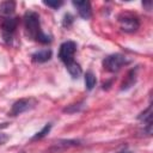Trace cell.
I'll return each mask as SVG.
<instances>
[{
  "label": "cell",
  "instance_id": "1",
  "mask_svg": "<svg viewBox=\"0 0 153 153\" xmlns=\"http://www.w3.org/2000/svg\"><path fill=\"white\" fill-rule=\"evenodd\" d=\"M24 29L26 36L36 42L42 44H48L51 42V36L43 32L41 29V20L39 14L35 11H26L24 14Z\"/></svg>",
  "mask_w": 153,
  "mask_h": 153
},
{
  "label": "cell",
  "instance_id": "2",
  "mask_svg": "<svg viewBox=\"0 0 153 153\" xmlns=\"http://www.w3.org/2000/svg\"><path fill=\"white\" fill-rule=\"evenodd\" d=\"M128 63H129L128 57L124 56L123 54H120V53L108 55V56L104 57L103 61H102L103 68H104L106 72H110V73H116V72H118L123 66H126V65H128Z\"/></svg>",
  "mask_w": 153,
  "mask_h": 153
},
{
  "label": "cell",
  "instance_id": "3",
  "mask_svg": "<svg viewBox=\"0 0 153 153\" xmlns=\"http://www.w3.org/2000/svg\"><path fill=\"white\" fill-rule=\"evenodd\" d=\"M117 20H118L121 30L127 32V33H133V32L137 31L140 27V20L137 18V16L129 13V12L121 13L118 16Z\"/></svg>",
  "mask_w": 153,
  "mask_h": 153
},
{
  "label": "cell",
  "instance_id": "4",
  "mask_svg": "<svg viewBox=\"0 0 153 153\" xmlns=\"http://www.w3.org/2000/svg\"><path fill=\"white\" fill-rule=\"evenodd\" d=\"M36 105H37V100L35 98H32V97L20 98V99L16 100L12 104V108L8 111V116H11V117L19 116V115H22V114H24V112L33 109Z\"/></svg>",
  "mask_w": 153,
  "mask_h": 153
},
{
  "label": "cell",
  "instance_id": "5",
  "mask_svg": "<svg viewBox=\"0 0 153 153\" xmlns=\"http://www.w3.org/2000/svg\"><path fill=\"white\" fill-rule=\"evenodd\" d=\"M19 19L18 17L11 16L7 18H4L1 22V33H2V38L7 44H11L13 41V36L16 32V29L18 26Z\"/></svg>",
  "mask_w": 153,
  "mask_h": 153
},
{
  "label": "cell",
  "instance_id": "6",
  "mask_svg": "<svg viewBox=\"0 0 153 153\" xmlns=\"http://www.w3.org/2000/svg\"><path fill=\"white\" fill-rule=\"evenodd\" d=\"M76 51V43L73 41H66L60 45L59 59L66 65L74 61V54Z\"/></svg>",
  "mask_w": 153,
  "mask_h": 153
},
{
  "label": "cell",
  "instance_id": "7",
  "mask_svg": "<svg viewBox=\"0 0 153 153\" xmlns=\"http://www.w3.org/2000/svg\"><path fill=\"white\" fill-rule=\"evenodd\" d=\"M72 5L76 8L78 14L82 19H90L92 17V8L90 1H72Z\"/></svg>",
  "mask_w": 153,
  "mask_h": 153
},
{
  "label": "cell",
  "instance_id": "8",
  "mask_svg": "<svg viewBox=\"0 0 153 153\" xmlns=\"http://www.w3.org/2000/svg\"><path fill=\"white\" fill-rule=\"evenodd\" d=\"M51 55H53V51L51 49L49 48H44V49H39L37 51H35L32 55H31V60L36 63H43V62H47L51 59Z\"/></svg>",
  "mask_w": 153,
  "mask_h": 153
},
{
  "label": "cell",
  "instance_id": "9",
  "mask_svg": "<svg viewBox=\"0 0 153 153\" xmlns=\"http://www.w3.org/2000/svg\"><path fill=\"white\" fill-rule=\"evenodd\" d=\"M137 71H139V66L131 68V69L127 73V76L124 78L123 82L121 84V90H122V91L128 90V88H130L131 86H134V84L136 82V78H137Z\"/></svg>",
  "mask_w": 153,
  "mask_h": 153
},
{
  "label": "cell",
  "instance_id": "10",
  "mask_svg": "<svg viewBox=\"0 0 153 153\" xmlns=\"http://www.w3.org/2000/svg\"><path fill=\"white\" fill-rule=\"evenodd\" d=\"M14 10H16V2L12 0L4 1L0 4V16L2 18H7V17L13 16Z\"/></svg>",
  "mask_w": 153,
  "mask_h": 153
},
{
  "label": "cell",
  "instance_id": "11",
  "mask_svg": "<svg viewBox=\"0 0 153 153\" xmlns=\"http://www.w3.org/2000/svg\"><path fill=\"white\" fill-rule=\"evenodd\" d=\"M137 120H139L141 123H143V127H146V126H152V105H151V104L148 105V108H147L146 110H143L142 112L139 114Z\"/></svg>",
  "mask_w": 153,
  "mask_h": 153
},
{
  "label": "cell",
  "instance_id": "12",
  "mask_svg": "<svg viewBox=\"0 0 153 153\" xmlns=\"http://www.w3.org/2000/svg\"><path fill=\"white\" fill-rule=\"evenodd\" d=\"M78 145H80V141H79V140H60V141H57V142L54 145V147H53L51 149L55 151V152H57L60 148L66 149V148L74 147V146H78Z\"/></svg>",
  "mask_w": 153,
  "mask_h": 153
},
{
  "label": "cell",
  "instance_id": "13",
  "mask_svg": "<svg viewBox=\"0 0 153 153\" xmlns=\"http://www.w3.org/2000/svg\"><path fill=\"white\" fill-rule=\"evenodd\" d=\"M66 68H67L69 75H71L73 79H78V78L82 74V69H81L80 65H79L78 62H75V61H73V62L66 65Z\"/></svg>",
  "mask_w": 153,
  "mask_h": 153
},
{
  "label": "cell",
  "instance_id": "14",
  "mask_svg": "<svg viewBox=\"0 0 153 153\" xmlns=\"http://www.w3.org/2000/svg\"><path fill=\"white\" fill-rule=\"evenodd\" d=\"M84 80H85V87H86V90L91 91V90L96 86L97 79H96V75H94L91 71H88V72H86V73H85Z\"/></svg>",
  "mask_w": 153,
  "mask_h": 153
},
{
  "label": "cell",
  "instance_id": "15",
  "mask_svg": "<svg viewBox=\"0 0 153 153\" xmlns=\"http://www.w3.org/2000/svg\"><path fill=\"white\" fill-rule=\"evenodd\" d=\"M50 129H51V123H47L39 131H37V133L32 136L31 141H36V140H41V139H43L44 136H47V134H49Z\"/></svg>",
  "mask_w": 153,
  "mask_h": 153
},
{
  "label": "cell",
  "instance_id": "16",
  "mask_svg": "<svg viewBox=\"0 0 153 153\" xmlns=\"http://www.w3.org/2000/svg\"><path fill=\"white\" fill-rule=\"evenodd\" d=\"M84 104H85L84 102H80V103H76V104H71V105H68V106H66V108L63 109V112H67V114L78 112V111H80V110L85 106Z\"/></svg>",
  "mask_w": 153,
  "mask_h": 153
},
{
  "label": "cell",
  "instance_id": "17",
  "mask_svg": "<svg viewBox=\"0 0 153 153\" xmlns=\"http://www.w3.org/2000/svg\"><path fill=\"white\" fill-rule=\"evenodd\" d=\"M72 24H73V16H72L71 13H66L65 17H63V20H62V25H63V27L69 29Z\"/></svg>",
  "mask_w": 153,
  "mask_h": 153
},
{
  "label": "cell",
  "instance_id": "18",
  "mask_svg": "<svg viewBox=\"0 0 153 153\" xmlns=\"http://www.w3.org/2000/svg\"><path fill=\"white\" fill-rule=\"evenodd\" d=\"M43 4H44L45 6L53 8V10H57V8H60V7L63 5V2L60 1V0H59V1H57V0H55V1H43Z\"/></svg>",
  "mask_w": 153,
  "mask_h": 153
},
{
  "label": "cell",
  "instance_id": "19",
  "mask_svg": "<svg viewBox=\"0 0 153 153\" xmlns=\"http://www.w3.org/2000/svg\"><path fill=\"white\" fill-rule=\"evenodd\" d=\"M7 140H8V135H7V134H5V133H1V131H0V145L6 143V142H7Z\"/></svg>",
  "mask_w": 153,
  "mask_h": 153
},
{
  "label": "cell",
  "instance_id": "20",
  "mask_svg": "<svg viewBox=\"0 0 153 153\" xmlns=\"http://www.w3.org/2000/svg\"><path fill=\"white\" fill-rule=\"evenodd\" d=\"M142 6H146V7H147V10L149 11V10H151V6H152V2H151V1H147V2H145V1H143V2H142Z\"/></svg>",
  "mask_w": 153,
  "mask_h": 153
},
{
  "label": "cell",
  "instance_id": "21",
  "mask_svg": "<svg viewBox=\"0 0 153 153\" xmlns=\"http://www.w3.org/2000/svg\"><path fill=\"white\" fill-rule=\"evenodd\" d=\"M118 153H131L130 151H127V149H123V151H121V152H118Z\"/></svg>",
  "mask_w": 153,
  "mask_h": 153
}]
</instances>
